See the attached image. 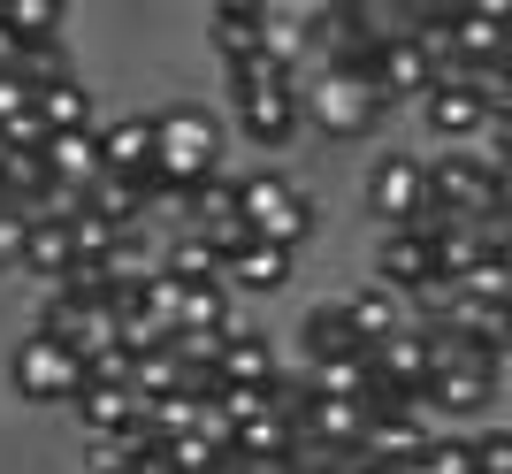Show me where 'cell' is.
<instances>
[{"label": "cell", "instance_id": "cell-1", "mask_svg": "<svg viewBox=\"0 0 512 474\" xmlns=\"http://www.w3.org/2000/svg\"><path fill=\"white\" fill-rule=\"evenodd\" d=\"M153 169H169L184 192H199L207 176L230 169V130L222 115L199 108V100H169V108H153Z\"/></svg>", "mask_w": 512, "mask_h": 474}, {"label": "cell", "instance_id": "cell-2", "mask_svg": "<svg viewBox=\"0 0 512 474\" xmlns=\"http://www.w3.org/2000/svg\"><path fill=\"white\" fill-rule=\"evenodd\" d=\"M237 222H245V237H268L283 253H299L321 230V199L291 169H237Z\"/></svg>", "mask_w": 512, "mask_h": 474}, {"label": "cell", "instance_id": "cell-3", "mask_svg": "<svg viewBox=\"0 0 512 474\" xmlns=\"http://www.w3.org/2000/svg\"><path fill=\"white\" fill-rule=\"evenodd\" d=\"M421 176H428L421 222H482V215H505V169H490L474 146L421 153Z\"/></svg>", "mask_w": 512, "mask_h": 474}, {"label": "cell", "instance_id": "cell-4", "mask_svg": "<svg viewBox=\"0 0 512 474\" xmlns=\"http://www.w3.org/2000/svg\"><path fill=\"white\" fill-rule=\"evenodd\" d=\"M383 115H390V100L375 92V77H360V69H306L299 77V130L367 138Z\"/></svg>", "mask_w": 512, "mask_h": 474}, {"label": "cell", "instance_id": "cell-5", "mask_svg": "<svg viewBox=\"0 0 512 474\" xmlns=\"http://www.w3.org/2000/svg\"><path fill=\"white\" fill-rule=\"evenodd\" d=\"M421 390L451 429H467V421H482V413L497 406V390H505V352H436Z\"/></svg>", "mask_w": 512, "mask_h": 474}, {"label": "cell", "instance_id": "cell-6", "mask_svg": "<svg viewBox=\"0 0 512 474\" xmlns=\"http://www.w3.org/2000/svg\"><path fill=\"white\" fill-rule=\"evenodd\" d=\"M421 199H428L421 153H406V146H375V153H367L360 207L375 215V230H406V222H421Z\"/></svg>", "mask_w": 512, "mask_h": 474}, {"label": "cell", "instance_id": "cell-7", "mask_svg": "<svg viewBox=\"0 0 512 474\" xmlns=\"http://www.w3.org/2000/svg\"><path fill=\"white\" fill-rule=\"evenodd\" d=\"M8 390H16L23 406H69L85 390V360H69L54 337L23 329L16 345H8Z\"/></svg>", "mask_w": 512, "mask_h": 474}, {"label": "cell", "instance_id": "cell-8", "mask_svg": "<svg viewBox=\"0 0 512 474\" xmlns=\"http://www.w3.org/2000/svg\"><path fill=\"white\" fill-rule=\"evenodd\" d=\"M383 291H398L406 306L436 299L444 283H436V237H428V222H406V230H375V276Z\"/></svg>", "mask_w": 512, "mask_h": 474}, {"label": "cell", "instance_id": "cell-9", "mask_svg": "<svg viewBox=\"0 0 512 474\" xmlns=\"http://www.w3.org/2000/svg\"><path fill=\"white\" fill-rule=\"evenodd\" d=\"M230 123L253 153H291L299 146V92L291 85H253V92H230Z\"/></svg>", "mask_w": 512, "mask_h": 474}, {"label": "cell", "instance_id": "cell-10", "mask_svg": "<svg viewBox=\"0 0 512 474\" xmlns=\"http://www.w3.org/2000/svg\"><path fill=\"white\" fill-rule=\"evenodd\" d=\"M291 276H299V253H283L268 237H237L222 253V291L230 299H276V291H291Z\"/></svg>", "mask_w": 512, "mask_h": 474}, {"label": "cell", "instance_id": "cell-11", "mask_svg": "<svg viewBox=\"0 0 512 474\" xmlns=\"http://www.w3.org/2000/svg\"><path fill=\"white\" fill-rule=\"evenodd\" d=\"M413 108H421V130L436 138V153L444 146H474V130H482V100H474L467 77H436Z\"/></svg>", "mask_w": 512, "mask_h": 474}, {"label": "cell", "instance_id": "cell-12", "mask_svg": "<svg viewBox=\"0 0 512 474\" xmlns=\"http://www.w3.org/2000/svg\"><path fill=\"white\" fill-rule=\"evenodd\" d=\"M428 367H436V345H428V329H398V337H383V345L367 352V375H375V390H421Z\"/></svg>", "mask_w": 512, "mask_h": 474}, {"label": "cell", "instance_id": "cell-13", "mask_svg": "<svg viewBox=\"0 0 512 474\" xmlns=\"http://www.w3.org/2000/svg\"><path fill=\"white\" fill-rule=\"evenodd\" d=\"M329 360H367L360 337H352V314L344 299H314L299 322V367H329Z\"/></svg>", "mask_w": 512, "mask_h": 474}, {"label": "cell", "instance_id": "cell-14", "mask_svg": "<svg viewBox=\"0 0 512 474\" xmlns=\"http://www.w3.org/2000/svg\"><path fill=\"white\" fill-rule=\"evenodd\" d=\"M276 345L260 337V329H245L237 322L230 337H222V352H214V383L222 390H268V375H276Z\"/></svg>", "mask_w": 512, "mask_h": 474}, {"label": "cell", "instance_id": "cell-15", "mask_svg": "<svg viewBox=\"0 0 512 474\" xmlns=\"http://www.w3.org/2000/svg\"><path fill=\"white\" fill-rule=\"evenodd\" d=\"M344 314H352V337H360V352H375L383 337L413 329V306L398 299V291H383V283H360V291L344 299Z\"/></svg>", "mask_w": 512, "mask_h": 474}, {"label": "cell", "instance_id": "cell-16", "mask_svg": "<svg viewBox=\"0 0 512 474\" xmlns=\"http://www.w3.org/2000/svg\"><path fill=\"white\" fill-rule=\"evenodd\" d=\"M39 161H46V176H54L62 192H85L92 176H100V123L92 130H54L39 146Z\"/></svg>", "mask_w": 512, "mask_h": 474}, {"label": "cell", "instance_id": "cell-17", "mask_svg": "<svg viewBox=\"0 0 512 474\" xmlns=\"http://www.w3.org/2000/svg\"><path fill=\"white\" fill-rule=\"evenodd\" d=\"M153 169V123L146 115H115V123H100V176H146Z\"/></svg>", "mask_w": 512, "mask_h": 474}, {"label": "cell", "instance_id": "cell-18", "mask_svg": "<svg viewBox=\"0 0 512 474\" xmlns=\"http://www.w3.org/2000/svg\"><path fill=\"white\" fill-rule=\"evenodd\" d=\"M31 115L46 123V138H54V130H92V123H100V100H92L85 77H62V85L31 92Z\"/></svg>", "mask_w": 512, "mask_h": 474}, {"label": "cell", "instance_id": "cell-19", "mask_svg": "<svg viewBox=\"0 0 512 474\" xmlns=\"http://www.w3.org/2000/svg\"><path fill=\"white\" fill-rule=\"evenodd\" d=\"M23 276H39L46 291L77 276V245H69V222H31V237H23Z\"/></svg>", "mask_w": 512, "mask_h": 474}, {"label": "cell", "instance_id": "cell-20", "mask_svg": "<svg viewBox=\"0 0 512 474\" xmlns=\"http://www.w3.org/2000/svg\"><path fill=\"white\" fill-rule=\"evenodd\" d=\"M69 413H77L85 444H100V436H115L130 413H138V398H130V390H115V383H85L77 398H69Z\"/></svg>", "mask_w": 512, "mask_h": 474}, {"label": "cell", "instance_id": "cell-21", "mask_svg": "<svg viewBox=\"0 0 512 474\" xmlns=\"http://www.w3.org/2000/svg\"><path fill=\"white\" fill-rule=\"evenodd\" d=\"M169 283H184V291H199V283H222V253H214L207 237H192V230H176L169 237V253L153 260Z\"/></svg>", "mask_w": 512, "mask_h": 474}, {"label": "cell", "instance_id": "cell-22", "mask_svg": "<svg viewBox=\"0 0 512 474\" xmlns=\"http://www.w3.org/2000/svg\"><path fill=\"white\" fill-rule=\"evenodd\" d=\"M0 23H8V39L23 46H62V0H0Z\"/></svg>", "mask_w": 512, "mask_h": 474}, {"label": "cell", "instance_id": "cell-23", "mask_svg": "<svg viewBox=\"0 0 512 474\" xmlns=\"http://www.w3.org/2000/svg\"><path fill=\"white\" fill-rule=\"evenodd\" d=\"M207 39L222 46V62H230V54H253L260 46V0H214L207 8Z\"/></svg>", "mask_w": 512, "mask_h": 474}, {"label": "cell", "instance_id": "cell-24", "mask_svg": "<svg viewBox=\"0 0 512 474\" xmlns=\"http://www.w3.org/2000/svg\"><path fill=\"white\" fill-rule=\"evenodd\" d=\"M314 375L321 398H352V406H367L375 398V375H367V360H329V367H306Z\"/></svg>", "mask_w": 512, "mask_h": 474}, {"label": "cell", "instance_id": "cell-25", "mask_svg": "<svg viewBox=\"0 0 512 474\" xmlns=\"http://www.w3.org/2000/svg\"><path fill=\"white\" fill-rule=\"evenodd\" d=\"M337 444H314V436H291V452H283L276 459V467H268V474H337Z\"/></svg>", "mask_w": 512, "mask_h": 474}, {"label": "cell", "instance_id": "cell-26", "mask_svg": "<svg viewBox=\"0 0 512 474\" xmlns=\"http://www.w3.org/2000/svg\"><path fill=\"white\" fill-rule=\"evenodd\" d=\"M467 459H474V474H512V436L505 429H467Z\"/></svg>", "mask_w": 512, "mask_h": 474}, {"label": "cell", "instance_id": "cell-27", "mask_svg": "<svg viewBox=\"0 0 512 474\" xmlns=\"http://www.w3.org/2000/svg\"><path fill=\"white\" fill-rule=\"evenodd\" d=\"M23 237H31V222H23L16 207H0V276L23 268Z\"/></svg>", "mask_w": 512, "mask_h": 474}, {"label": "cell", "instance_id": "cell-28", "mask_svg": "<svg viewBox=\"0 0 512 474\" xmlns=\"http://www.w3.org/2000/svg\"><path fill=\"white\" fill-rule=\"evenodd\" d=\"M123 474H176V459H169V444H153V452H146V459H130Z\"/></svg>", "mask_w": 512, "mask_h": 474}]
</instances>
